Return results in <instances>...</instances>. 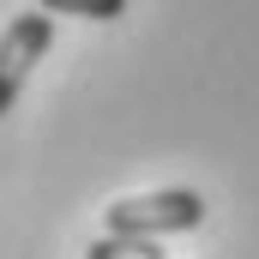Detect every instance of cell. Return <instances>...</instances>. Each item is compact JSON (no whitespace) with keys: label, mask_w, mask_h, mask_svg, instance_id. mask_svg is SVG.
I'll return each instance as SVG.
<instances>
[{"label":"cell","mask_w":259,"mask_h":259,"mask_svg":"<svg viewBox=\"0 0 259 259\" xmlns=\"http://www.w3.org/2000/svg\"><path fill=\"white\" fill-rule=\"evenodd\" d=\"M205 223V199L193 187H157V193H133L115 199L103 229L109 235H127V241H157V235H181Z\"/></svg>","instance_id":"1"},{"label":"cell","mask_w":259,"mask_h":259,"mask_svg":"<svg viewBox=\"0 0 259 259\" xmlns=\"http://www.w3.org/2000/svg\"><path fill=\"white\" fill-rule=\"evenodd\" d=\"M49 49H55V18L49 12H18L6 24V36H0V115L18 103V91L30 84L36 61H49Z\"/></svg>","instance_id":"2"},{"label":"cell","mask_w":259,"mask_h":259,"mask_svg":"<svg viewBox=\"0 0 259 259\" xmlns=\"http://www.w3.org/2000/svg\"><path fill=\"white\" fill-rule=\"evenodd\" d=\"M36 12H49V18H97V24H109V18L127 12V0H36Z\"/></svg>","instance_id":"3"},{"label":"cell","mask_w":259,"mask_h":259,"mask_svg":"<svg viewBox=\"0 0 259 259\" xmlns=\"http://www.w3.org/2000/svg\"><path fill=\"white\" fill-rule=\"evenodd\" d=\"M84 259H169L157 253V241H127V235H103V241H91V253Z\"/></svg>","instance_id":"4"}]
</instances>
